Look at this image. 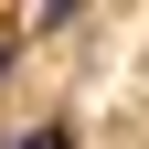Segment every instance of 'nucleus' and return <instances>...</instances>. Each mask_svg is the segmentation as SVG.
I'll use <instances>...</instances> for the list:
<instances>
[{
    "instance_id": "nucleus-1",
    "label": "nucleus",
    "mask_w": 149,
    "mask_h": 149,
    "mask_svg": "<svg viewBox=\"0 0 149 149\" xmlns=\"http://www.w3.org/2000/svg\"><path fill=\"white\" fill-rule=\"evenodd\" d=\"M11 149H74V139H64V128H22Z\"/></svg>"
},
{
    "instance_id": "nucleus-2",
    "label": "nucleus",
    "mask_w": 149,
    "mask_h": 149,
    "mask_svg": "<svg viewBox=\"0 0 149 149\" xmlns=\"http://www.w3.org/2000/svg\"><path fill=\"white\" fill-rule=\"evenodd\" d=\"M0 85H11V43H0Z\"/></svg>"
}]
</instances>
